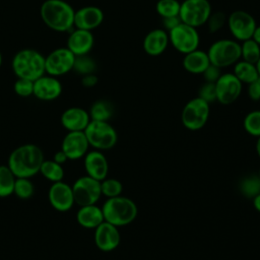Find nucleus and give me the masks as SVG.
Returning a JSON list of instances; mask_svg holds the SVG:
<instances>
[{"instance_id": "nucleus-28", "label": "nucleus", "mask_w": 260, "mask_h": 260, "mask_svg": "<svg viewBox=\"0 0 260 260\" xmlns=\"http://www.w3.org/2000/svg\"><path fill=\"white\" fill-rule=\"evenodd\" d=\"M16 177L7 165L0 166V197H8L13 194Z\"/></svg>"}, {"instance_id": "nucleus-27", "label": "nucleus", "mask_w": 260, "mask_h": 260, "mask_svg": "<svg viewBox=\"0 0 260 260\" xmlns=\"http://www.w3.org/2000/svg\"><path fill=\"white\" fill-rule=\"evenodd\" d=\"M40 173L44 178L51 181L52 183L62 181L65 175L63 166L56 162L54 159H50V160L45 159L41 166Z\"/></svg>"}, {"instance_id": "nucleus-21", "label": "nucleus", "mask_w": 260, "mask_h": 260, "mask_svg": "<svg viewBox=\"0 0 260 260\" xmlns=\"http://www.w3.org/2000/svg\"><path fill=\"white\" fill-rule=\"evenodd\" d=\"M169 44L168 31L162 28H154L146 34L142 46L145 53L149 56H158L167 50Z\"/></svg>"}, {"instance_id": "nucleus-30", "label": "nucleus", "mask_w": 260, "mask_h": 260, "mask_svg": "<svg viewBox=\"0 0 260 260\" xmlns=\"http://www.w3.org/2000/svg\"><path fill=\"white\" fill-rule=\"evenodd\" d=\"M241 58L244 61L256 64L260 58V45L253 39L243 41L241 44Z\"/></svg>"}, {"instance_id": "nucleus-23", "label": "nucleus", "mask_w": 260, "mask_h": 260, "mask_svg": "<svg viewBox=\"0 0 260 260\" xmlns=\"http://www.w3.org/2000/svg\"><path fill=\"white\" fill-rule=\"evenodd\" d=\"M76 220L82 228L95 229L105 221L102 207L95 204L80 206L76 213Z\"/></svg>"}, {"instance_id": "nucleus-44", "label": "nucleus", "mask_w": 260, "mask_h": 260, "mask_svg": "<svg viewBox=\"0 0 260 260\" xmlns=\"http://www.w3.org/2000/svg\"><path fill=\"white\" fill-rule=\"evenodd\" d=\"M258 45H260V25H256V28L252 35V38Z\"/></svg>"}, {"instance_id": "nucleus-41", "label": "nucleus", "mask_w": 260, "mask_h": 260, "mask_svg": "<svg viewBox=\"0 0 260 260\" xmlns=\"http://www.w3.org/2000/svg\"><path fill=\"white\" fill-rule=\"evenodd\" d=\"M182 22L180 16H171V17H165L162 18V24L165 27V30L170 31L177 25H179Z\"/></svg>"}, {"instance_id": "nucleus-35", "label": "nucleus", "mask_w": 260, "mask_h": 260, "mask_svg": "<svg viewBox=\"0 0 260 260\" xmlns=\"http://www.w3.org/2000/svg\"><path fill=\"white\" fill-rule=\"evenodd\" d=\"M96 68V64L93 59H91L87 55H81V56H75V61L73 65V69L81 74L86 75L93 73Z\"/></svg>"}, {"instance_id": "nucleus-8", "label": "nucleus", "mask_w": 260, "mask_h": 260, "mask_svg": "<svg viewBox=\"0 0 260 260\" xmlns=\"http://www.w3.org/2000/svg\"><path fill=\"white\" fill-rule=\"evenodd\" d=\"M211 12L208 0H184L181 3L179 16L183 23L197 28L206 23Z\"/></svg>"}, {"instance_id": "nucleus-12", "label": "nucleus", "mask_w": 260, "mask_h": 260, "mask_svg": "<svg viewBox=\"0 0 260 260\" xmlns=\"http://www.w3.org/2000/svg\"><path fill=\"white\" fill-rule=\"evenodd\" d=\"M75 55L68 48H58L45 57V70L51 76H61L73 69Z\"/></svg>"}, {"instance_id": "nucleus-47", "label": "nucleus", "mask_w": 260, "mask_h": 260, "mask_svg": "<svg viewBox=\"0 0 260 260\" xmlns=\"http://www.w3.org/2000/svg\"><path fill=\"white\" fill-rule=\"evenodd\" d=\"M256 68H257V71H258V74H259V76H260V58L258 59V61L256 62Z\"/></svg>"}, {"instance_id": "nucleus-39", "label": "nucleus", "mask_w": 260, "mask_h": 260, "mask_svg": "<svg viewBox=\"0 0 260 260\" xmlns=\"http://www.w3.org/2000/svg\"><path fill=\"white\" fill-rule=\"evenodd\" d=\"M202 75H203V77H204V79H205L206 82H213V83H214V82L219 78V76L221 75V73H220V68L217 67V66H215V65L210 64V65L204 70V72L202 73Z\"/></svg>"}, {"instance_id": "nucleus-19", "label": "nucleus", "mask_w": 260, "mask_h": 260, "mask_svg": "<svg viewBox=\"0 0 260 260\" xmlns=\"http://www.w3.org/2000/svg\"><path fill=\"white\" fill-rule=\"evenodd\" d=\"M104 20V12L96 6H84L75 11L74 25L76 28L92 30Z\"/></svg>"}, {"instance_id": "nucleus-42", "label": "nucleus", "mask_w": 260, "mask_h": 260, "mask_svg": "<svg viewBox=\"0 0 260 260\" xmlns=\"http://www.w3.org/2000/svg\"><path fill=\"white\" fill-rule=\"evenodd\" d=\"M98 81H99L98 76L94 75L93 73L83 75V77L81 79V83L85 87H92V86H94L98 83Z\"/></svg>"}, {"instance_id": "nucleus-48", "label": "nucleus", "mask_w": 260, "mask_h": 260, "mask_svg": "<svg viewBox=\"0 0 260 260\" xmlns=\"http://www.w3.org/2000/svg\"><path fill=\"white\" fill-rule=\"evenodd\" d=\"M1 64H2V55L0 53V67H1Z\"/></svg>"}, {"instance_id": "nucleus-25", "label": "nucleus", "mask_w": 260, "mask_h": 260, "mask_svg": "<svg viewBox=\"0 0 260 260\" xmlns=\"http://www.w3.org/2000/svg\"><path fill=\"white\" fill-rule=\"evenodd\" d=\"M233 73L242 83H251L259 77L256 65L244 60H239L234 65Z\"/></svg>"}, {"instance_id": "nucleus-29", "label": "nucleus", "mask_w": 260, "mask_h": 260, "mask_svg": "<svg viewBox=\"0 0 260 260\" xmlns=\"http://www.w3.org/2000/svg\"><path fill=\"white\" fill-rule=\"evenodd\" d=\"M239 187L243 196L253 199L260 193V179L258 175H249L241 180Z\"/></svg>"}, {"instance_id": "nucleus-15", "label": "nucleus", "mask_w": 260, "mask_h": 260, "mask_svg": "<svg viewBox=\"0 0 260 260\" xmlns=\"http://www.w3.org/2000/svg\"><path fill=\"white\" fill-rule=\"evenodd\" d=\"M89 143L84 131H70L62 140L61 150L66 154L68 159L76 160L88 152Z\"/></svg>"}, {"instance_id": "nucleus-26", "label": "nucleus", "mask_w": 260, "mask_h": 260, "mask_svg": "<svg viewBox=\"0 0 260 260\" xmlns=\"http://www.w3.org/2000/svg\"><path fill=\"white\" fill-rule=\"evenodd\" d=\"M88 114H89L90 120L109 122V120L112 118L114 114V107L110 102L105 100H100L94 102L91 105Z\"/></svg>"}, {"instance_id": "nucleus-7", "label": "nucleus", "mask_w": 260, "mask_h": 260, "mask_svg": "<svg viewBox=\"0 0 260 260\" xmlns=\"http://www.w3.org/2000/svg\"><path fill=\"white\" fill-rule=\"evenodd\" d=\"M210 114L209 104L196 96L190 100L183 108L181 120L185 128L196 131L205 126Z\"/></svg>"}, {"instance_id": "nucleus-46", "label": "nucleus", "mask_w": 260, "mask_h": 260, "mask_svg": "<svg viewBox=\"0 0 260 260\" xmlns=\"http://www.w3.org/2000/svg\"><path fill=\"white\" fill-rule=\"evenodd\" d=\"M256 152H257L258 156L260 157V137H258L257 142H256Z\"/></svg>"}, {"instance_id": "nucleus-38", "label": "nucleus", "mask_w": 260, "mask_h": 260, "mask_svg": "<svg viewBox=\"0 0 260 260\" xmlns=\"http://www.w3.org/2000/svg\"><path fill=\"white\" fill-rule=\"evenodd\" d=\"M198 96L208 104L216 101V91H215V83L213 82H204L199 88Z\"/></svg>"}, {"instance_id": "nucleus-3", "label": "nucleus", "mask_w": 260, "mask_h": 260, "mask_svg": "<svg viewBox=\"0 0 260 260\" xmlns=\"http://www.w3.org/2000/svg\"><path fill=\"white\" fill-rule=\"evenodd\" d=\"M12 70L17 78L35 81L43 76L45 70V57L34 49L18 51L12 59Z\"/></svg>"}, {"instance_id": "nucleus-32", "label": "nucleus", "mask_w": 260, "mask_h": 260, "mask_svg": "<svg viewBox=\"0 0 260 260\" xmlns=\"http://www.w3.org/2000/svg\"><path fill=\"white\" fill-rule=\"evenodd\" d=\"M34 193L35 186L30 181V178H16L13 194H15L19 199L26 200L32 197Z\"/></svg>"}, {"instance_id": "nucleus-43", "label": "nucleus", "mask_w": 260, "mask_h": 260, "mask_svg": "<svg viewBox=\"0 0 260 260\" xmlns=\"http://www.w3.org/2000/svg\"><path fill=\"white\" fill-rule=\"evenodd\" d=\"M53 159H54L56 162H58V164H60V165H63L64 162H66V161L68 160V157H67L66 154L60 149L59 151H57V152L54 154Z\"/></svg>"}, {"instance_id": "nucleus-5", "label": "nucleus", "mask_w": 260, "mask_h": 260, "mask_svg": "<svg viewBox=\"0 0 260 260\" xmlns=\"http://www.w3.org/2000/svg\"><path fill=\"white\" fill-rule=\"evenodd\" d=\"M210 64L225 68L235 65L241 59V44L232 39H220L210 45L207 50Z\"/></svg>"}, {"instance_id": "nucleus-31", "label": "nucleus", "mask_w": 260, "mask_h": 260, "mask_svg": "<svg viewBox=\"0 0 260 260\" xmlns=\"http://www.w3.org/2000/svg\"><path fill=\"white\" fill-rule=\"evenodd\" d=\"M180 7L181 3L178 0H158L155 5V10L161 18H165L179 16Z\"/></svg>"}, {"instance_id": "nucleus-34", "label": "nucleus", "mask_w": 260, "mask_h": 260, "mask_svg": "<svg viewBox=\"0 0 260 260\" xmlns=\"http://www.w3.org/2000/svg\"><path fill=\"white\" fill-rule=\"evenodd\" d=\"M101 190L102 195L106 196L107 198H113L121 195L123 191V185L117 179L106 178L101 181Z\"/></svg>"}, {"instance_id": "nucleus-24", "label": "nucleus", "mask_w": 260, "mask_h": 260, "mask_svg": "<svg viewBox=\"0 0 260 260\" xmlns=\"http://www.w3.org/2000/svg\"><path fill=\"white\" fill-rule=\"evenodd\" d=\"M182 65L184 69L192 74H202L210 65L207 52L196 49L184 55Z\"/></svg>"}, {"instance_id": "nucleus-4", "label": "nucleus", "mask_w": 260, "mask_h": 260, "mask_svg": "<svg viewBox=\"0 0 260 260\" xmlns=\"http://www.w3.org/2000/svg\"><path fill=\"white\" fill-rule=\"evenodd\" d=\"M105 221L116 226H124L131 223L137 216L138 209L135 202L124 196L108 198L102 206Z\"/></svg>"}, {"instance_id": "nucleus-14", "label": "nucleus", "mask_w": 260, "mask_h": 260, "mask_svg": "<svg viewBox=\"0 0 260 260\" xmlns=\"http://www.w3.org/2000/svg\"><path fill=\"white\" fill-rule=\"evenodd\" d=\"M48 198L51 206L60 212L70 210L75 204L72 187L63 181L55 182L50 186Z\"/></svg>"}, {"instance_id": "nucleus-18", "label": "nucleus", "mask_w": 260, "mask_h": 260, "mask_svg": "<svg viewBox=\"0 0 260 260\" xmlns=\"http://www.w3.org/2000/svg\"><path fill=\"white\" fill-rule=\"evenodd\" d=\"M84 169L87 176L98 181H103L109 173L107 157L101 150L88 151L84 155Z\"/></svg>"}, {"instance_id": "nucleus-37", "label": "nucleus", "mask_w": 260, "mask_h": 260, "mask_svg": "<svg viewBox=\"0 0 260 260\" xmlns=\"http://www.w3.org/2000/svg\"><path fill=\"white\" fill-rule=\"evenodd\" d=\"M14 92L22 98L30 96L34 93V81L24 79V78H17L13 85Z\"/></svg>"}, {"instance_id": "nucleus-40", "label": "nucleus", "mask_w": 260, "mask_h": 260, "mask_svg": "<svg viewBox=\"0 0 260 260\" xmlns=\"http://www.w3.org/2000/svg\"><path fill=\"white\" fill-rule=\"evenodd\" d=\"M248 95L252 101H260V76L248 84Z\"/></svg>"}, {"instance_id": "nucleus-11", "label": "nucleus", "mask_w": 260, "mask_h": 260, "mask_svg": "<svg viewBox=\"0 0 260 260\" xmlns=\"http://www.w3.org/2000/svg\"><path fill=\"white\" fill-rule=\"evenodd\" d=\"M226 25L234 40L243 42L252 38L257 23L255 18L247 11L236 10L228 16Z\"/></svg>"}, {"instance_id": "nucleus-16", "label": "nucleus", "mask_w": 260, "mask_h": 260, "mask_svg": "<svg viewBox=\"0 0 260 260\" xmlns=\"http://www.w3.org/2000/svg\"><path fill=\"white\" fill-rule=\"evenodd\" d=\"M94 244L103 252H111L115 250L121 241V236L118 226L103 221L94 229Z\"/></svg>"}, {"instance_id": "nucleus-17", "label": "nucleus", "mask_w": 260, "mask_h": 260, "mask_svg": "<svg viewBox=\"0 0 260 260\" xmlns=\"http://www.w3.org/2000/svg\"><path fill=\"white\" fill-rule=\"evenodd\" d=\"M62 84L55 76L43 75L34 81V95L41 101H54L60 96Z\"/></svg>"}, {"instance_id": "nucleus-1", "label": "nucleus", "mask_w": 260, "mask_h": 260, "mask_svg": "<svg viewBox=\"0 0 260 260\" xmlns=\"http://www.w3.org/2000/svg\"><path fill=\"white\" fill-rule=\"evenodd\" d=\"M44 160L43 150L38 145L25 143L11 151L7 166L16 178H31L40 173Z\"/></svg>"}, {"instance_id": "nucleus-22", "label": "nucleus", "mask_w": 260, "mask_h": 260, "mask_svg": "<svg viewBox=\"0 0 260 260\" xmlns=\"http://www.w3.org/2000/svg\"><path fill=\"white\" fill-rule=\"evenodd\" d=\"M93 35L90 30L76 28L73 30L67 41V47L75 56L87 55L93 47Z\"/></svg>"}, {"instance_id": "nucleus-49", "label": "nucleus", "mask_w": 260, "mask_h": 260, "mask_svg": "<svg viewBox=\"0 0 260 260\" xmlns=\"http://www.w3.org/2000/svg\"><path fill=\"white\" fill-rule=\"evenodd\" d=\"M257 175H258V177H259V179H260V168H259V170H258V174H257Z\"/></svg>"}, {"instance_id": "nucleus-9", "label": "nucleus", "mask_w": 260, "mask_h": 260, "mask_svg": "<svg viewBox=\"0 0 260 260\" xmlns=\"http://www.w3.org/2000/svg\"><path fill=\"white\" fill-rule=\"evenodd\" d=\"M169 40L172 46L182 54L190 53L198 49L200 37L197 28L181 22L179 25L168 31Z\"/></svg>"}, {"instance_id": "nucleus-6", "label": "nucleus", "mask_w": 260, "mask_h": 260, "mask_svg": "<svg viewBox=\"0 0 260 260\" xmlns=\"http://www.w3.org/2000/svg\"><path fill=\"white\" fill-rule=\"evenodd\" d=\"M84 133L89 146L101 151L113 148L118 141L117 131L107 121L90 120Z\"/></svg>"}, {"instance_id": "nucleus-20", "label": "nucleus", "mask_w": 260, "mask_h": 260, "mask_svg": "<svg viewBox=\"0 0 260 260\" xmlns=\"http://www.w3.org/2000/svg\"><path fill=\"white\" fill-rule=\"evenodd\" d=\"M61 125L68 132L70 131H84L90 117L87 111L79 107H71L66 109L61 115Z\"/></svg>"}, {"instance_id": "nucleus-45", "label": "nucleus", "mask_w": 260, "mask_h": 260, "mask_svg": "<svg viewBox=\"0 0 260 260\" xmlns=\"http://www.w3.org/2000/svg\"><path fill=\"white\" fill-rule=\"evenodd\" d=\"M252 201H253V206L255 207V209L260 212V193H259L258 195H256V196L252 199Z\"/></svg>"}, {"instance_id": "nucleus-10", "label": "nucleus", "mask_w": 260, "mask_h": 260, "mask_svg": "<svg viewBox=\"0 0 260 260\" xmlns=\"http://www.w3.org/2000/svg\"><path fill=\"white\" fill-rule=\"evenodd\" d=\"M71 187L74 201L79 206L95 204L102 196L101 181L87 175L79 177Z\"/></svg>"}, {"instance_id": "nucleus-2", "label": "nucleus", "mask_w": 260, "mask_h": 260, "mask_svg": "<svg viewBox=\"0 0 260 260\" xmlns=\"http://www.w3.org/2000/svg\"><path fill=\"white\" fill-rule=\"evenodd\" d=\"M45 24L56 31H66L74 25L75 10L64 0H46L41 6Z\"/></svg>"}, {"instance_id": "nucleus-33", "label": "nucleus", "mask_w": 260, "mask_h": 260, "mask_svg": "<svg viewBox=\"0 0 260 260\" xmlns=\"http://www.w3.org/2000/svg\"><path fill=\"white\" fill-rule=\"evenodd\" d=\"M243 126L248 134L257 138L260 137V110L249 112L244 118Z\"/></svg>"}, {"instance_id": "nucleus-36", "label": "nucleus", "mask_w": 260, "mask_h": 260, "mask_svg": "<svg viewBox=\"0 0 260 260\" xmlns=\"http://www.w3.org/2000/svg\"><path fill=\"white\" fill-rule=\"evenodd\" d=\"M226 20L228 16L225 15V13H223L222 11H216L213 13L211 12L205 24L207 25L209 32L213 34L220 30L223 27V25L226 24Z\"/></svg>"}, {"instance_id": "nucleus-13", "label": "nucleus", "mask_w": 260, "mask_h": 260, "mask_svg": "<svg viewBox=\"0 0 260 260\" xmlns=\"http://www.w3.org/2000/svg\"><path fill=\"white\" fill-rule=\"evenodd\" d=\"M214 83L216 101L221 105L233 104L242 93L243 83L232 72L221 74Z\"/></svg>"}]
</instances>
